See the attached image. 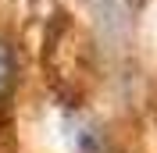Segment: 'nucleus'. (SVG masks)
<instances>
[{
	"label": "nucleus",
	"mask_w": 157,
	"mask_h": 153,
	"mask_svg": "<svg viewBox=\"0 0 157 153\" xmlns=\"http://www.w3.org/2000/svg\"><path fill=\"white\" fill-rule=\"evenodd\" d=\"M11 86V50L0 43V93Z\"/></svg>",
	"instance_id": "obj_1"
}]
</instances>
